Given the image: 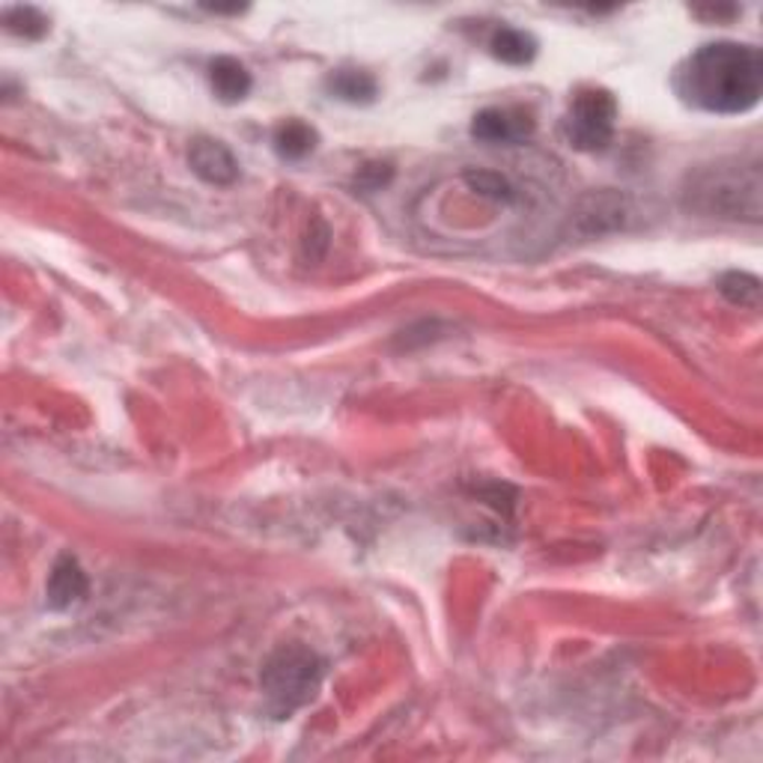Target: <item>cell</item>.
Here are the masks:
<instances>
[{
	"mask_svg": "<svg viewBox=\"0 0 763 763\" xmlns=\"http://www.w3.org/2000/svg\"><path fill=\"white\" fill-rule=\"evenodd\" d=\"M674 87L707 114H745L763 96V57L754 45L710 42L686 57Z\"/></svg>",
	"mask_w": 763,
	"mask_h": 763,
	"instance_id": "obj_1",
	"label": "cell"
},
{
	"mask_svg": "<svg viewBox=\"0 0 763 763\" xmlns=\"http://www.w3.org/2000/svg\"><path fill=\"white\" fill-rule=\"evenodd\" d=\"M761 164L757 161H716L689 173L684 185V206L707 218L761 222Z\"/></svg>",
	"mask_w": 763,
	"mask_h": 763,
	"instance_id": "obj_2",
	"label": "cell"
},
{
	"mask_svg": "<svg viewBox=\"0 0 763 763\" xmlns=\"http://www.w3.org/2000/svg\"><path fill=\"white\" fill-rule=\"evenodd\" d=\"M322 671H325V665H322L320 656L302 644H283L281 651L271 653L260 677L271 710L283 719V716L295 713L299 707L313 701V695L322 684Z\"/></svg>",
	"mask_w": 763,
	"mask_h": 763,
	"instance_id": "obj_3",
	"label": "cell"
},
{
	"mask_svg": "<svg viewBox=\"0 0 763 763\" xmlns=\"http://www.w3.org/2000/svg\"><path fill=\"white\" fill-rule=\"evenodd\" d=\"M617 99L603 87H584L576 93L567 114V138L576 150L600 152L614 138Z\"/></svg>",
	"mask_w": 763,
	"mask_h": 763,
	"instance_id": "obj_4",
	"label": "cell"
},
{
	"mask_svg": "<svg viewBox=\"0 0 763 763\" xmlns=\"http://www.w3.org/2000/svg\"><path fill=\"white\" fill-rule=\"evenodd\" d=\"M189 164L191 171L197 173L203 182L218 185V189H227V185H233V182L239 180V161H236V155L230 152V147H224V143L215 141V138H197V141H191Z\"/></svg>",
	"mask_w": 763,
	"mask_h": 763,
	"instance_id": "obj_5",
	"label": "cell"
},
{
	"mask_svg": "<svg viewBox=\"0 0 763 763\" xmlns=\"http://www.w3.org/2000/svg\"><path fill=\"white\" fill-rule=\"evenodd\" d=\"M472 135L483 143H523L534 135V120L516 108H486L474 117Z\"/></svg>",
	"mask_w": 763,
	"mask_h": 763,
	"instance_id": "obj_6",
	"label": "cell"
},
{
	"mask_svg": "<svg viewBox=\"0 0 763 763\" xmlns=\"http://www.w3.org/2000/svg\"><path fill=\"white\" fill-rule=\"evenodd\" d=\"M90 591V582H87V572L80 570V563L72 558V555H63L54 563V570L49 576V605L51 609H72V605L84 603V597Z\"/></svg>",
	"mask_w": 763,
	"mask_h": 763,
	"instance_id": "obj_7",
	"label": "cell"
},
{
	"mask_svg": "<svg viewBox=\"0 0 763 763\" xmlns=\"http://www.w3.org/2000/svg\"><path fill=\"white\" fill-rule=\"evenodd\" d=\"M209 80L215 96L227 101V105H236V101H241L251 93V72L245 69L239 61H233V57L212 61Z\"/></svg>",
	"mask_w": 763,
	"mask_h": 763,
	"instance_id": "obj_8",
	"label": "cell"
},
{
	"mask_svg": "<svg viewBox=\"0 0 763 763\" xmlns=\"http://www.w3.org/2000/svg\"><path fill=\"white\" fill-rule=\"evenodd\" d=\"M490 49L502 63H511V66H525L537 57V40L531 33L519 31V28H498L493 33V42Z\"/></svg>",
	"mask_w": 763,
	"mask_h": 763,
	"instance_id": "obj_9",
	"label": "cell"
},
{
	"mask_svg": "<svg viewBox=\"0 0 763 763\" xmlns=\"http://www.w3.org/2000/svg\"><path fill=\"white\" fill-rule=\"evenodd\" d=\"M275 150L290 161H299L316 150V131L302 120H287L275 129Z\"/></svg>",
	"mask_w": 763,
	"mask_h": 763,
	"instance_id": "obj_10",
	"label": "cell"
},
{
	"mask_svg": "<svg viewBox=\"0 0 763 763\" xmlns=\"http://www.w3.org/2000/svg\"><path fill=\"white\" fill-rule=\"evenodd\" d=\"M329 93L350 105H367L376 99V80L362 69H337L329 78Z\"/></svg>",
	"mask_w": 763,
	"mask_h": 763,
	"instance_id": "obj_11",
	"label": "cell"
},
{
	"mask_svg": "<svg viewBox=\"0 0 763 763\" xmlns=\"http://www.w3.org/2000/svg\"><path fill=\"white\" fill-rule=\"evenodd\" d=\"M719 290H722V295L728 302L743 304V308H757V302H761V281L752 278V275H745V271H731V275H724Z\"/></svg>",
	"mask_w": 763,
	"mask_h": 763,
	"instance_id": "obj_12",
	"label": "cell"
},
{
	"mask_svg": "<svg viewBox=\"0 0 763 763\" xmlns=\"http://www.w3.org/2000/svg\"><path fill=\"white\" fill-rule=\"evenodd\" d=\"M3 21H7V31L24 40H40L49 33V19L33 7H12L3 12Z\"/></svg>",
	"mask_w": 763,
	"mask_h": 763,
	"instance_id": "obj_13",
	"label": "cell"
},
{
	"mask_svg": "<svg viewBox=\"0 0 763 763\" xmlns=\"http://www.w3.org/2000/svg\"><path fill=\"white\" fill-rule=\"evenodd\" d=\"M465 182L472 185L474 194H483V197H490V201L511 203L513 197H516V191H513V185L507 180H504L502 173L469 171V173H465Z\"/></svg>",
	"mask_w": 763,
	"mask_h": 763,
	"instance_id": "obj_14",
	"label": "cell"
},
{
	"mask_svg": "<svg viewBox=\"0 0 763 763\" xmlns=\"http://www.w3.org/2000/svg\"><path fill=\"white\" fill-rule=\"evenodd\" d=\"M391 180V164H382V161H373V164H364L362 173H358V189L376 191L382 189L385 182Z\"/></svg>",
	"mask_w": 763,
	"mask_h": 763,
	"instance_id": "obj_15",
	"label": "cell"
}]
</instances>
